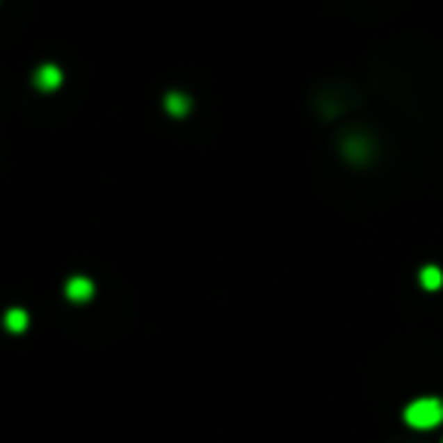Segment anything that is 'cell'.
I'll return each mask as SVG.
<instances>
[{
    "label": "cell",
    "instance_id": "cell-5",
    "mask_svg": "<svg viewBox=\"0 0 443 443\" xmlns=\"http://www.w3.org/2000/svg\"><path fill=\"white\" fill-rule=\"evenodd\" d=\"M440 284H443V271L440 268H434V266L422 268V287L425 289H437Z\"/></svg>",
    "mask_w": 443,
    "mask_h": 443
},
{
    "label": "cell",
    "instance_id": "cell-3",
    "mask_svg": "<svg viewBox=\"0 0 443 443\" xmlns=\"http://www.w3.org/2000/svg\"><path fill=\"white\" fill-rule=\"evenodd\" d=\"M36 85H40L42 90H54L61 85V70L51 67V63H49V67H42L40 72H36Z\"/></svg>",
    "mask_w": 443,
    "mask_h": 443
},
{
    "label": "cell",
    "instance_id": "cell-2",
    "mask_svg": "<svg viewBox=\"0 0 443 443\" xmlns=\"http://www.w3.org/2000/svg\"><path fill=\"white\" fill-rule=\"evenodd\" d=\"M67 296L72 298V302H85V298L94 296V284L85 280V277H72L67 284Z\"/></svg>",
    "mask_w": 443,
    "mask_h": 443
},
{
    "label": "cell",
    "instance_id": "cell-4",
    "mask_svg": "<svg viewBox=\"0 0 443 443\" xmlns=\"http://www.w3.org/2000/svg\"><path fill=\"white\" fill-rule=\"evenodd\" d=\"M166 108H169V115L181 118V115H187L190 103H187V97H181V94H169V97H166Z\"/></svg>",
    "mask_w": 443,
    "mask_h": 443
},
{
    "label": "cell",
    "instance_id": "cell-6",
    "mask_svg": "<svg viewBox=\"0 0 443 443\" xmlns=\"http://www.w3.org/2000/svg\"><path fill=\"white\" fill-rule=\"evenodd\" d=\"M6 325H9L13 332H22L24 325H27V314H24V311H9V314H6Z\"/></svg>",
    "mask_w": 443,
    "mask_h": 443
},
{
    "label": "cell",
    "instance_id": "cell-1",
    "mask_svg": "<svg viewBox=\"0 0 443 443\" xmlns=\"http://www.w3.org/2000/svg\"><path fill=\"white\" fill-rule=\"evenodd\" d=\"M404 419L413 425V428H434L443 419V404L437 398H419L404 410Z\"/></svg>",
    "mask_w": 443,
    "mask_h": 443
}]
</instances>
